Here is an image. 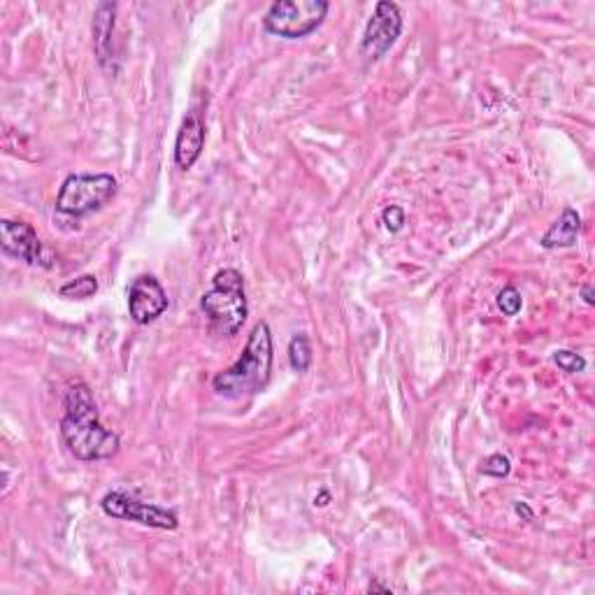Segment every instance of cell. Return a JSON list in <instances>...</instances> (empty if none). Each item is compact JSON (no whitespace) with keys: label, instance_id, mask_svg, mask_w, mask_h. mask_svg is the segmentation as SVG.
Segmentation results:
<instances>
[{"label":"cell","instance_id":"obj_1","mask_svg":"<svg viewBox=\"0 0 595 595\" xmlns=\"http://www.w3.org/2000/svg\"><path fill=\"white\" fill-rule=\"evenodd\" d=\"M61 440L68 454L84 463L107 461L119 454V435L100 424L96 400L89 386L80 379L70 382L63 396Z\"/></svg>","mask_w":595,"mask_h":595},{"label":"cell","instance_id":"obj_2","mask_svg":"<svg viewBox=\"0 0 595 595\" xmlns=\"http://www.w3.org/2000/svg\"><path fill=\"white\" fill-rule=\"evenodd\" d=\"M272 333L265 321H258L249 333L247 347L231 368L219 372L212 379V389L217 396L226 400L252 398L265 391L272 377Z\"/></svg>","mask_w":595,"mask_h":595},{"label":"cell","instance_id":"obj_3","mask_svg":"<svg viewBox=\"0 0 595 595\" xmlns=\"http://www.w3.org/2000/svg\"><path fill=\"white\" fill-rule=\"evenodd\" d=\"M200 310L219 333L238 335L249 317L245 277L235 268H224L212 277V286L200 298Z\"/></svg>","mask_w":595,"mask_h":595},{"label":"cell","instance_id":"obj_4","mask_svg":"<svg viewBox=\"0 0 595 595\" xmlns=\"http://www.w3.org/2000/svg\"><path fill=\"white\" fill-rule=\"evenodd\" d=\"M117 179L107 172H75L63 179L59 196H56V212L66 217H89V214L103 210L110 200L117 196Z\"/></svg>","mask_w":595,"mask_h":595},{"label":"cell","instance_id":"obj_5","mask_svg":"<svg viewBox=\"0 0 595 595\" xmlns=\"http://www.w3.org/2000/svg\"><path fill=\"white\" fill-rule=\"evenodd\" d=\"M331 10L328 0H277L263 17V28L284 40H300L317 31Z\"/></svg>","mask_w":595,"mask_h":595},{"label":"cell","instance_id":"obj_6","mask_svg":"<svg viewBox=\"0 0 595 595\" xmlns=\"http://www.w3.org/2000/svg\"><path fill=\"white\" fill-rule=\"evenodd\" d=\"M400 33H403V12H400V7L391 3V0L377 3L361 38V56L365 63L382 61L398 42Z\"/></svg>","mask_w":595,"mask_h":595},{"label":"cell","instance_id":"obj_7","mask_svg":"<svg viewBox=\"0 0 595 595\" xmlns=\"http://www.w3.org/2000/svg\"><path fill=\"white\" fill-rule=\"evenodd\" d=\"M100 510H103L107 516H112V519L133 521L147 528H159V530L179 528V519L175 512L154 503H142V500H138L135 496H128L124 491H110L107 496H103V500H100Z\"/></svg>","mask_w":595,"mask_h":595},{"label":"cell","instance_id":"obj_8","mask_svg":"<svg viewBox=\"0 0 595 595\" xmlns=\"http://www.w3.org/2000/svg\"><path fill=\"white\" fill-rule=\"evenodd\" d=\"M0 247L3 252L12 258H19L28 265H40V268H52V258H49L47 249L42 247V242L35 233V228L26 221L3 219L0 221Z\"/></svg>","mask_w":595,"mask_h":595},{"label":"cell","instance_id":"obj_9","mask_svg":"<svg viewBox=\"0 0 595 595\" xmlns=\"http://www.w3.org/2000/svg\"><path fill=\"white\" fill-rule=\"evenodd\" d=\"M168 310V293L154 275H140L128 289V314L138 326H149Z\"/></svg>","mask_w":595,"mask_h":595},{"label":"cell","instance_id":"obj_10","mask_svg":"<svg viewBox=\"0 0 595 595\" xmlns=\"http://www.w3.org/2000/svg\"><path fill=\"white\" fill-rule=\"evenodd\" d=\"M205 138L207 131L200 114L196 110L186 112L175 138V163L179 170H191L196 166V161L205 149Z\"/></svg>","mask_w":595,"mask_h":595},{"label":"cell","instance_id":"obj_11","mask_svg":"<svg viewBox=\"0 0 595 595\" xmlns=\"http://www.w3.org/2000/svg\"><path fill=\"white\" fill-rule=\"evenodd\" d=\"M114 19H117V3H100L93 14V49H96V59L105 70L112 68L114 49H112V35H114Z\"/></svg>","mask_w":595,"mask_h":595},{"label":"cell","instance_id":"obj_12","mask_svg":"<svg viewBox=\"0 0 595 595\" xmlns=\"http://www.w3.org/2000/svg\"><path fill=\"white\" fill-rule=\"evenodd\" d=\"M582 233V217L575 207H565L561 219H556L547 233L542 235L540 245L544 249H568L575 247Z\"/></svg>","mask_w":595,"mask_h":595},{"label":"cell","instance_id":"obj_13","mask_svg":"<svg viewBox=\"0 0 595 595\" xmlns=\"http://www.w3.org/2000/svg\"><path fill=\"white\" fill-rule=\"evenodd\" d=\"M286 354H289V365H291L293 372H298V375H305V372L310 370V365H312V344H310V338H307L305 333L293 335L291 342H289V349H286Z\"/></svg>","mask_w":595,"mask_h":595},{"label":"cell","instance_id":"obj_14","mask_svg":"<svg viewBox=\"0 0 595 595\" xmlns=\"http://www.w3.org/2000/svg\"><path fill=\"white\" fill-rule=\"evenodd\" d=\"M98 293V279L93 275H82L77 279H70L59 289V296L66 300H89Z\"/></svg>","mask_w":595,"mask_h":595},{"label":"cell","instance_id":"obj_15","mask_svg":"<svg viewBox=\"0 0 595 595\" xmlns=\"http://www.w3.org/2000/svg\"><path fill=\"white\" fill-rule=\"evenodd\" d=\"M554 363L563 372H568V375H577V372H584V368H586V358L575 354V351H568V349L554 351Z\"/></svg>","mask_w":595,"mask_h":595},{"label":"cell","instance_id":"obj_16","mask_svg":"<svg viewBox=\"0 0 595 595\" xmlns=\"http://www.w3.org/2000/svg\"><path fill=\"white\" fill-rule=\"evenodd\" d=\"M479 472L486 477H496V479H503L512 472V463L510 458L503 456V454H493L486 458V461L482 463V468H479Z\"/></svg>","mask_w":595,"mask_h":595},{"label":"cell","instance_id":"obj_17","mask_svg":"<svg viewBox=\"0 0 595 595\" xmlns=\"http://www.w3.org/2000/svg\"><path fill=\"white\" fill-rule=\"evenodd\" d=\"M498 307L503 310L505 317H516L523 307V298L521 293L514 289V286H505L503 291L498 293Z\"/></svg>","mask_w":595,"mask_h":595},{"label":"cell","instance_id":"obj_18","mask_svg":"<svg viewBox=\"0 0 595 595\" xmlns=\"http://www.w3.org/2000/svg\"><path fill=\"white\" fill-rule=\"evenodd\" d=\"M382 221H384V226L389 228L391 233H400L405 228V210L400 205L384 207Z\"/></svg>","mask_w":595,"mask_h":595},{"label":"cell","instance_id":"obj_19","mask_svg":"<svg viewBox=\"0 0 595 595\" xmlns=\"http://www.w3.org/2000/svg\"><path fill=\"white\" fill-rule=\"evenodd\" d=\"M514 512L519 514V516H523V519H526V521H533V510H530V507L526 503H516L514 505Z\"/></svg>","mask_w":595,"mask_h":595},{"label":"cell","instance_id":"obj_20","mask_svg":"<svg viewBox=\"0 0 595 595\" xmlns=\"http://www.w3.org/2000/svg\"><path fill=\"white\" fill-rule=\"evenodd\" d=\"M582 298L586 305H595V298H593V286L591 284H584L582 286Z\"/></svg>","mask_w":595,"mask_h":595},{"label":"cell","instance_id":"obj_21","mask_svg":"<svg viewBox=\"0 0 595 595\" xmlns=\"http://www.w3.org/2000/svg\"><path fill=\"white\" fill-rule=\"evenodd\" d=\"M370 593H375V591H382V593H391V589L389 586H382V584H370V589H368Z\"/></svg>","mask_w":595,"mask_h":595}]
</instances>
